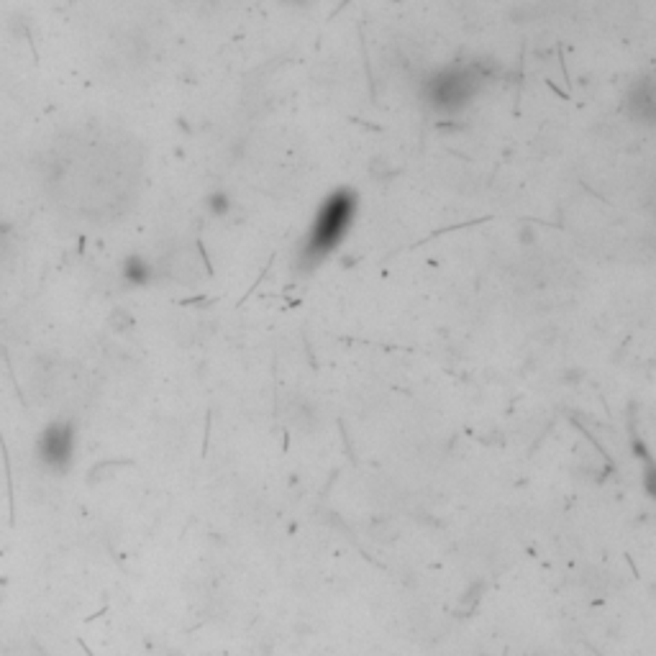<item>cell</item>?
Instances as JSON below:
<instances>
[{
    "instance_id": "2",
    "label": "cell",
    "mask_w": 656,
    "mask_h": 656,
    "mask_svg": "<svg viewBox=\"0 0 656 656\" xmlns=\"http://www.w3.org/2000/svg\"><path fill=\"white\" fill-rule=\"evenodd\" d=\"M436 88H439L436 106H441V108H459L472 95V80H469L467 72H446Z\"/></svg>"
},
{
    "instance_id": "5",
    "label": "cell",
    "mask_w": 656,
    "mask_h": 656,
    "mask_svg": "<svg viewBox=\"0 0 656 656\" xmlns=\"http://www.w3.org/2000/svg\"><path fill=\"white\" fill-rule=\"evenodd\" d=\"M208 203H210V210H213V213H226V210H228V198H226L223 192L210 195V198H208Z\"/></svg>"
},
{
    "instance_id": "1",
    "label": "cell",
    "mask_w": 656,
    "mask_h": 656,
    "mask_svg": "<svg viewBox=\"0 0 656 656\" xmlns=\"http://www.w3.org/2000/svg\"><path fill=\"white\" fill-rule=\"evenodd\" d=\"M354 216H357V200L349 190H339L326 200L308 234L306 252H303L308 264L321 261L326 254H331L341 243V239L351 228Z\"/></svg>"
},
{
    "instance_id": "4",
    "label": "cell",
    "mask_w": 656,
    "mask_h": 656,
    "mask_svg": "<svg viewBox=\"0 0 656 656\" xmlns=\"http://www.w3.org/2000/svg\"><path fill=\"white\" fill-rule=\"evenodd\" d=\"M41 451H44L46 459H54V461H62L64 457H70V439H67V431H64L62 426L49 428V431L44 433Z\"/></svg>"
},
{
    "instance_id": "3",
    "label": "cell",
    "mask_w": 656,
    "mask_h": 656,
    "mask_svg": "<svg viewBox=\"0 0 656 656\" xmlns=\"http://www.w3.org/2000/svg\"><path fill=\"white\" fill-rule=\"evenodd\" d=\"M121 277L126 279L128 285H134V288H144V285H149V279H152V264H149L144 257L131 254V257H126L123 264H121Z\"/></svg>"
}]
</instances>
